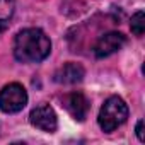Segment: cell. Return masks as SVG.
Listing matches in <instances>:
<instances>
[{"instance_id":"3","label":"cell","mask_w":145,"mask_h":145,"mask_svg":"<svg viewBox=\"0 0 145 145\" xmlns=\"http://www.w3.org/2000/svg\"><path fill=\"white\" fill-rule=\"evenodd\" d=\"M26 104H27V92L21 84L14 82L0 91V111L19 113Z\"/></svg>"},{"instance_id":"2","label":"cell","mask_w":145,"mask_h":145,"mask_svg":"<svg viewBox=\"0 0 145 145\" xmlns=\"http://www.w3.org/2000/svg\"><path fill=\"white\" fill-rule=\"evenodd\" d=\"M128 118V106L126 103L118 97V96H111L104 101V104L101 106L99 116H97V123L101 126L103 131L109 133L114 131L118 126H121Z\"/></svg>"},{"instance_id":"10","label":"cell","mask_w":145,"mask_h":145,"mask_svg":"<svg viewBox=\"0 0 145 145\" xmlns=\"http://www.w3.org/2000/svg\"><path fill=\"white\" fill-rule=\"evenodd\" d=\"M135 131H137L138 140H140V142H143V140H145V137H143V121H142V120L137 123V130H135Z\"/></svg>"},{"instance_id":"5","label":"cell","mask_w":145,"mask_h":145,"mask_svg":"<svg viewBox=\"0 0 145 145\" xmlns=\"http://www.w3.org/2000/svg\"><path fill=\"white\" fill-rule=\"evenodd\" d=\"M126 43V36L118 33V31H111V33H106L103 34L96 44H94V55L97 58H106L116 51H120Z\"/></svg>"},{"instance_id":"7","label":"cell","mask_w":145,"mask_h":145,"mask_svg":"<svg viewBox=\"0 0 145 145\" xmlns=\"http://www.w3.org/2000/svg\"><path fill=\"white\" fill-rule=\"evenodd\" d=\"M86 75V70L82 65L74 63V61H68L63 67H60L55 72V82L58 84H65V86H72V84H77L84 79Z\"/></svg>"},{"instance_id":"8","label":"cell","mask_w":145,"mask_h":145,"mask_svg":"<svg viewBox=\"0 0 145 145\" xmlns=\"http://www.w3.org/2000/svg\"><path fill=\"white\" fill-rule=\"evenodd\" d=\"M14 0H0V34L9 27L14 16Z\"/></svg>"},{"instance_id":"1","label":"cell","mask_w":145,"mask_h":145,"mask_svg":"<svg viewBox=\"0 0 145 145\" xmlns=\"http://www.w3.org/2000/svg\"><path fill=\"white\" fill-rule=\"evenodd\" d=\"M51 51L50 38L38 27H27L17 33L14 39V56L21 63L43 61Z\"/></svg>"},{"instance_id":"4","label":"cell","mask_w":145,"mask_h":145,"mask_svg":"<svg viewBox=\"0 0 145 145\" xmlns=\"http://www.w3.org/2000/svg\"><path fill=\"white\" fill-rule=\"evenodd\" d=\"M29 121H31L33 126H36L38 130L46 131V133H53L56 130V126H58L56 114H55V111H53V108L50 104L36 106L29 114Z\"/></svg>"},{"instance_id":"9","label":"cell","mask_w":145,"mask_h":145,"mask_svg":"<svg viewBox=\"0 0 145 145\" xmlns=\"http://www.w3.org/2000/svg\"><path fill=\"white\" fill-rule=\"evenodd\" d=\"M130 27H131V33L135 36H138V38L143 36V31H145V16H143V10H138L137 14H133Z\"/></svg>"},{"instance_id":"6","label":"cell","mask_w":145,"mask_h":145,"mask_svg":"<svg viewBox=\"0 0 145 145\" xmlns=\"http://www.w3.org/2000/svg\"><path fill=\"white\" fill-rule=\"evenodd\" d=\"M63 106L65 109L74 116L77 121H84L87 118L89 113V101L82 92H72L68 96H65L63 99Z\"/></svg>"}]
</instances>
